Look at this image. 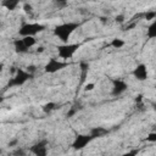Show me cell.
<instances>
[{"instance_id":"1","label":"cell","mask_w":156,"mask_h":156,"mask_svg":"<svg viewBox=\"0 0 156 156\" xmlns=\"http://www.w3.org/2000/svg\"><path fill=\"white\" fill-rule=\"evenodd\" d=\"M80 23L79 22H63L57 24L54 28V35L56 38H58L63 44L68 43V39L71 38V35L79 28Z\"/></svg>"},{"instance_id":"2","label":"cell","mask_w":156,"mask_h":156,"mask_svg":"<svg viewBox=\"0 0 156 156\" xmlns=\"http://www.w3.org/2000/svg\"><path fill=\"white\" fill-rule=\"evenodd\" d=\"M33 78V74L28 73L26 69L22 68H17L15 71V74L9 79L7 82V88H17V87H22L24 85L29 79Z\"/></svg>"},{"instance_id":"3","label":"cell","mask_w":156,"mask_h":156,"mask_svg":"<svg viewBox=\"0 0 156 156\" xmlns=\"http://www.w3.org/2000/svg\"><path fill=\"white\" fill-rule=\"evenodd\" d=\"M45 30V26L39 23V22H29V23H23L20 29H18V34L24 38V37H34L41 32Z\"/></svg>"},{"instance_id":"4","label":"cell","mask_w":156,"mask_h":156,"mask_svg":"<svg viewBox=\"0 0 156 156\" xmlns=\"http://www.w3.org/2000/svg\"><path fill=\"white\" fill-rule=\"evenodd\" d=\"M80 48L79 43H67V44H61L57 45V55L62 60H68L72 58L74 56V54L78 51V49Z\"/></svg>"},{"instance_id":"5","label":"cell","mask_w":156,"mask_h":156,"mask_svg":"<svg viewBox=\"0 0 156 156\" xmlns=\"http://www.w3.org/2000/svg\"><path fill=\"white\" fill-rule=\"evenodd\" d=\"M67 66H68L67 62L61 61V60H57L55 57H50L48 60V62L45 63V66H44V72L45 73H49V74H54V73H56V72L66 68Z\"/></svg>"},{"instance_id":"6","label":"cell","mask_w":156,"mask_h":156,"mask_svg":"<svg viewBox=\"0 0 156 156\" xmlns=\"http://www.w3.org/2000/svg\"><path fill=\"white\" fill-rule=\"evenodd\" d=\"M93 140H94V139L89 135V133H88V134H78V135H76L74 140L72 141L71 147H72L74 151H79V150H83V149H84L88 144H90Z\"/></svg>"},{"instance_id":"7","label":"cell","mask_w":156,"mask_h":156,"mask_svg":"<svg viewBox=\"0 0 156 156\" xmlns=\"http://www.w3.org/2000/svg\"><path fill=\"white\" fill-rule=\"evenodd\" d=\"M29 152L34 156H48V140L43 139L29 146Z\"/></svg>"},{"instance_id":"8","label":"cell","mask_w":156,"mask_h":156,"mask_svg":"<svg viewBox=\"0 0 156 156\" xmlns=\"http://www.w3.org/2000/svg\"><path fill=\"white\" fill-rule=\"evenodd\" d=\"M128 90V83L123 79H112V88H111V95L112 96H119L123 93Z\"/></svg>"},{"instance_id":"9","label":"cell","mask_w":156,"mask_h":156,"mask_svg":"<svg viewBox=\"0 0 156 156\" xmlns=\"http://www.w3.org/2000/svg\"><path fill=\"white\" fill-rule=\"evenodd\" d=\"M132 74H133V77H134L136 80H139V82L146 80L147 77H149V72H147L146 65H145V63H139V65H136V66L134 67V69L132 71Z\"/></svg>"},{"instance_id":"10","label":"cell","mask_w":156,"mask_h":156,"mask_svg":"<svg viewBox=\"0 0 156 156\" xmlns=\"http://www.w3.org/2000/svg\"><path fill=\"white\" fill-rule=\"evenodd\" d=\"M110 133V130L107 128H104V127H94L89 130V135L93 138V139H98V138H102L105 135H107Z\"/></svg>"},{"instance_id":"11","label":"cell","mask_w":156,"mask_h":156,"mask_svg":"<svg viewBox=\"0 0 156 156\" xmlns=\"http://www.w3.org/2000/svg\"><path fill=\"white\" fill-rule=\"evenodd\" d=\"M13 49L17 54H26L28 52V48L24 45V43L22 41V39H15L13 40Z\"/></svg>"},{"instance_id":"12","label":"cell","mask_w":156,"mask_h":156,"mask_svg":"<svg viewBox=\"0 0 156 156\" xmlns=\"http://www.w3.org/2000/svg\"><path fill=\"white\" fill-rule=\"evenodd\" d=\"M1 6L5 7L6 10L13 11L20 6V1L18 0H4V1H1Z\"/></svg>"},{"instance_id":"13","label":"cell","mask_w":156,"mask_h":156,"mask_svg":"<svg viewBox=\"0 0 156 156\" xmlns=\"http://www.w3.org/2000/svg\"><path fill=\"white\" fill-rule=\"evenodd\" d=\"M146 37L149 39L156 38V21H152L146 28Z\"/></svg>"},{"instance_id":"14","label":"cell","mask_w":156,"mask_h":156,"mask_svg":"<svg viewBox=\"0 0 156 156\" xmlns=\"http://www.w3.org/2000/svg\"><path fill=\"white\" fill-rule=\"evenodd\" d=\"M56 108H57V104H56V102H54V101H49V102H46V104H44V105L41 106L43 112H44V113H46V115L51 113V112H52V111H55Z\"/></svg>"},{"instance_id":"15","label":"cell","mask_w":156,"mask_h":156,"mask_svg":"<svg viewBox=\"0 0 156 156\" xmlns=\"http://www.w3.org/2000/svg\"><path fill=\"white\" fill-rule=\"evenodd\" d=\"M124 44H126V41L123 39H121V38H113L110 41V46H112L113 49H121V48L124 46Z\"/></svg>"},{"instance_id":"16","label":"cell","mask_w":156,"mask_h":156,"mask_svg":"<svg viewBox=\"0 0 156 156\" xmlns=\"http://www.w3.org/2000/svg\"><path fill=\"white\" fill-rule=\"evenodd\" d=\"M21 39H22V41L24 43V45L28 49H30L32 46H34L37 44V39L34 37H24V38H21Z\"/></svg>"},{"instance_id":"17","label":"cell","mask_w":156,"mask_h":156,"mask_svg":"<svg viewBox=\"0 0 156 156\" xmlns=\"http://www.w3.org/2000/svg\"><path fill=\"white\" fill-rule=\"evenodd\" d=\"M155 17H156V11L155 10H151V11H146L144 13V18L146 21H155Z\"/></svg>"},{"instance_id":"18","label":"cell","mask_w":156,"mask_h":156,"mask_svg":"<svg viewBox=\"0 0 156 156\" xmlns=\"http://www.w3.org/2000/svg\"><path fill=\"white\" fill-rule=\"evenodd\" d=\"M78 110H79V106H77V105H74V106H72L71 108H69V111L67 112V117L68 118H71V117H73L77 112H78Z\"/></svg>"},{"instance_id":"19","label":"cell","mask_w":156,"mask_h":156,"mask_svg":"<svg viewBox=\"0 0 156 156\" xmlns=\"http://www.w3.org/2000/svg\"><path fill=\"white\" fill-rule=\"evenodd\" d=\"M140 154V149H132L127 152H124L122 156H138Z\"/></svg>"},{"instance_id":"20","label":"cell","mask_w":156,"mask_h":156,"mask_svg":"<svg viewBox=\"0 0 156 156\" xmlns=\"http://www.w3.org/2000/svg\"><path fill=\"white\" fill-rule=\"evenodd\" d=\"M146 141L155 143V141H156V133H155V132L149 133V134H147V136H146Z\"/></svg>"},{"instance_id":"21","label":"cell","mask_w":156,"mask_h":156,"mask_svg":"<svg viewBox=\"0 0 156 156\" xmlns=\"http://www.w3.org/2000/svg\"><path fill=\"white\" fill-rule=\"evenodd\" d=\"M23 10H24L26 13H30L32 10H33V6H32L29 2H24V4H23Z\"/></svg>"},{"instance_id":"22","label":"cell","mask_w":156,"mask_h":156,"mask_svg":"<svg viewBox=\"0 0 156 156\" xmlns=\"http://www.w3.org/2000/svg\"><path fill=\"white\" fill-rule=\"evenodd\" d=\"M95 88V83H88V84H85L84 85V91H91L93 89Z\"/></svg>"},{"instance_id":"23","label":"cell","mask_w":156,"mask_h":156,"mask_svg":"<svg viewBox=\"0 0 156 156\" xmlns=\"http://www.w3.org/2000/svg\"><path fill=\"white\" fill-rule=\"evenodd\" d=\"M35 69H37V67H35L34 65H29V66H27V67H26V71H27L28 73L33 74V76H34V72H35Z\"/></svg>"},{"instance_id":"24","label":"cell","mask_w":156,"mask_h":156,"mask_svg":"<svg viewBox=\"0 0 156 156\" xmlns=\"http://www.w3.org/2000/svg\"><path fill=\"white\" fill-rule=\"evenodd\" d=\"M115 21H116L117 23H123V22H124V15H117V16L115 17Z\"/></svg>"},{"instance_id":"25","label":"cell","mask_w":156,"mask_h":156,"mask_svg":"<svg viewBox=\"0 0 156 156\" xmlns=\"http://www.w3.org/2000/svg\"><path fill=\"white\" fill-rule=\"evenodd\" d=\"M15 155H16V156H24V151H23L22 149H20V150H17V151L15 152Z\"/></svg>"},{"instance_id":"26","label":"cell","mask_w":156,"mask_h":156,"mask_svg":"<svg viewBox=\"0 0 156 156\" xmlns=\"http://www.w3.org/2000/svg\"><path fill=\"white\" fill-rule=\"evenodd\" d=\"M17 143H18V140H17V139H15V140H11L7 145H9V146H15V145H17Z\"/></svg>"},{"instance_id":"27","label":"cell","mask_w":156,"mask_h":156,"mask_svg":"<svg viewBox=\"0 0 156 156\" xmlns=\"http://www.w3.org/2000/svg\"><path fill=\"white\" fill-rule=\"evenodd\" d=\"M141 100H143V95L141 94H139V95L135 96V102H140Z\"/></svg>"},{"instance_id":"28","label":"cell","mask_w":156,"mask_h":156,"mask_svg":"<svg viewBox=\"0 0 156 156\" xmlns=\"http://www.w3.org/2000/svg\"><path fill=\"white\" fill-rule=\"evenodd\" d=\"M56 5H57V6H65V5H67V2H65V1H63V2H62V1H58V2H56Z\"/></svg>"},{"instance_id":"29","label":"cell","mask_w":156,"mask_h":156,"mask_svg":"<svg viewBox=\"0 0 156 156\" xmlns=\"http://www.w3.org/2000/svg\"><path fill=\"white\" fill-rule=\"evenodd\" d=\"M43 51H44V46H39L37 49V52H43Z\"/></svg>"},{"instance_id":"30","label":"cell","mask_w":156,"mask_h":156,"mask_svg":"<svg viewBox=\"0 0 156 156\" xmlns=\"http://www.w3.org/2000/svg\"><path fill=\"white\" fill-rule=\"evenodd\" d=\"M4 67H5V65H4L2 62H0V73L4 71Z\"/></svg>"}]
</instances>
